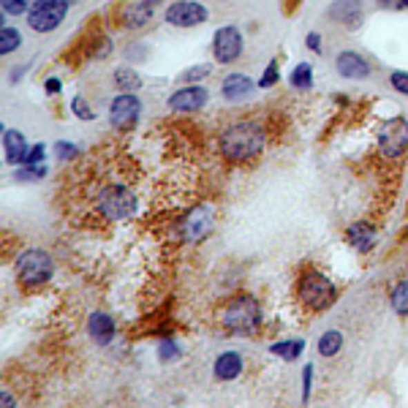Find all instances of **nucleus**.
Listing matches in <instances>:
<instances>
[{
  "instance_id": "obj_36",
  "label": "nucleus",
  "mask_w": 408,
  "mask_h": 408,
  "mask_svg": "<svg viewBox=\"0 0 408 408\" xmlns=\"http://www.w3.org/2000/svg\"><path fill=\"white\" fill-rule=\"evenodd\" d=\"M311 376H313V367L308 365L305 373H302V381H305V400H308V395H311Z\"/></svg>"
},
{
  "instance_id": "obj_12",
  "label": "nucleus",
  "mask_w": 408,
  "mask_h": 408,
  "mask_svg": "<svg viewBox=\"0 0 408 408\" xmlns=\"http://www.w3.org/2000/svg\"><path fill=\"white\" fill-rule=\"evenodd\" d=\"M335 68L343 79H365L370 74V63L360 52H340L335 60Z\"/></svg>"
},
{
  "instance_id": "obj_8",
  "label": "nucleus",
  "mask_w": 408,
  "mask_h": 408,
  "mask_svg": "<svg viewBox=\"0 0 408 408\" xmlns=\"http://www.w3.org/2000/svg\"><path fill=\"white\" fill-rule=\"evenodd\" d=\"M207 17H210V11L202 3H193V0H177L166 8V22L175 25V28L202 25V22H207Z\"/></svg>"
},
{
  "instance_id": "obj_28",
  "label": "nucleus",
  "mask_w": 408,
  "mask_h": 408,
  "mask_svg": "<svg viewBox=\"0 0 408 408\" xmlns=\"http://www.w3.org/2000/svg\"><path fill=\"white\" fill-rule=\"evenodd\" d=\"M210 71H213L210 66H193V68H188V71L182 74V79H185V82H199V79H207Z\"/></svg>"
},
{
  "instance_id": "obj_40",
  "label": "nucleus",
  "mask_w": 408,
  "mask_h": 408,
  "mask_svg": "<svg viewBox=\"0 0 408 408\" xmlns=\"http://www.w3.org/2000/svg\"><path fill=\"white\" fill-rule=\"evenodd\" d=\"M144 3H147V6H155V3H158V0H144Z\"/></svg>"
},
{
  "instance_id": "obj_15",
  "label": "nucleus",
  "mask_w": 408,
  "mask_h": 408,
  "mask_svg": "<svg viewBox=\"0 0 408 408\" xmlns=\"http://www.w3.org/2000/svg\"><path fill=\"white\" fill-rule=\"evenodd\" d=\"M251 90H253V82L245 74H229L221 85V93L226 101H242L245 95H251Z\"/></svg>"
},
{
  "instance_id": "obj_13",
  "label": "nucleus",
  "mask_w": 408,
  "mask_h": 408,
  "mask_svg": "<svg viewBox=\"0 0 408 408\" xmlns=\"http://www.w3.org/2000/svg\"><path fill=\"white\" fill-rule=\"evenodd\" d=\"M210 101V93L204 88H182L169 98V106L175 112H196Z\"/></svg>"
},
{
  "instance_id": "obj_5",
  "label": "nucleus",
  "mask_w": 408,
  "mask_h": 408,
  "mask_svg": "<svg viewBox=\"0 0 408 408\" xmlns=\"http://www.w3.org/2000/svg\"><path fill=\"white\" fill-rule=\"evenodd\" d=\"M66 14H68V0H36L25 17H28L30 30L49 33V30L63 25Z\"/></svg>"
},
{
  "instance_id": "obj_24",
  "label": "nucleus",
  "mask_w": 408,
  "mask_h": 408,
  "mask_svg": "<svg viewBox=\"0 0 408 408\" xmlns=\"http://www.w3.org/2000/svg\"><path fill=\"white\" fill-rule=\"evenodd\" d=\"M392 308L398 316H408V280H400L395 289H392Z\"/></svg>"
},
{
  "instance_id": "obj_2",
  "label": "nucleus",
  "mask_w": 408,
  "mask_h": 408,
  "mask_svg": "<svg viewBox=\"0 0 408 408\" xmlns=\"http://www.w3.org/2000/svg\"><path fill=\"white\" fill-rule=\"evenodd\" d=\"M259 321H262V313H259V302L248 294L237 297L229 302V308L224 311V324H226L231 332L237 335H251L259 329Z\"/></svg>"
},
{
  "instance_id": "obj_17",
  "label": "nucleus",
  "mask_w": 408,
  "mask_h": 408,
  "mask_svg": "<svg viewBox=\"0 0 408 408\" xmlns=\"http://www.w3.org/2000/svg\"><path fill=\"white\" fill-rule=\"evenodd\" d=\"M376 240H378L376 229L367 226V224H354V226L349 229V242H351V248H357L360 253H367V251H373Z\"/></svg>"
},
{
  "instance_id": "obj_9",
  "label": "nucleus",
  "mask_w": 408,
  "mask_h": 408,
  "mask_svg": "<svg viewBox=\"0 0 408 408\" xmlns=\"http://www.w3.org/2000/svg\"><path fill=\"white\" fill-rule=\"evenodd\" d=\"M139 115H142V101L134 93H120L109 106V123L115 128H131L136 126Z\"/></svg>"
},
{
  "instance_id": "obj_26",
  "label": "nucleus",
  "mask_w": 408,
  "mask_h": 408,
  "mask_svg": "<svg viewBox=\"0 0 408 408\" xmlns=\"http://www.w3.org/2000/svg\"><path fill=\"white\" fill-rule=\"evenodd\" d=\"M311 79H313V74H311V66H308V63H300V66L291 71V85L300 88V90H308V88H311Z\"/></svg>"
},
{
  "instance_id": "obj_10",
  "label": "nucleus",
  "mask_w": 408,
  "mask_h": 408,
  "mask_svg": "<svg viewBox=\"0 0 408 408\" xmlns=\"http://www.w3.org/2000/svg\"><path fill=\"white\" fill-rule=\"evenodd\" d=\"M213 55L218 63H231L242 55V33L237 28H221L215 33V41H213Z\"/></svg>"
},
{
  "instance_id": "obj_18",
  "label": "nucleus",
  "mask_w": 408,
  "mask_h": 408,
  "mask_svg": "<svg viewBox=\"0 0 408 408\" xmlns=\"http://www.w3.org/2000/svg\"><path fill=\"white\" fill-rule=\"evenodd\" d=\"M240 373H242V357H240L237 351H226V354H221V357L215 360V378L231 381V378H237Z\"/></svg>"
},
{
  "instance_id": "obj_34",
  "label": "nucleus",
  "mask_w": 408,
  "mask_h": 408,
  "mask_svg": "<svg viewBox=\"0 0 408 408\" xmlns=\"http://www.w3.org/2000/svg\"><path fill=\"white\" fill-rule=\"evenodd\" d=\"M57 155L60 158H74L77 155V147L71 142H57Z\"/></svg>"
},
{
  "instance_id": "obj_20",
  "label": "nucleus",
  "mask_w": 408,
  "mask_h": 408,
  "mask_svg": "<svg viewBox=\"0 0 408 408\" xmlns=\"http://www.w3.org/2000/svg\"><path fill=\"white\" fill-rule=\"evenodd\" d=\"M153 19V6H147V3H134V6H126L123 8V25L126 28H142V25H147Z\"/></svg>"
},
{
  "instance_id": "obj_30",
  "label": "nucleus",
  "mask_w": 408,
  "mask_h": 408,
  "mask_svg": "<svg viewBox=\"0 0 408 408\" xmlns=\"http://www.w3.org/2000/svg\"><path fill=\"white\" fill-rule=\"evenodd\" d=\"M46 147L44 144H36L28 155H25V166H41V158H44Z\"/></svg>"
},
{
  "instance_id": "obj_32",
  "label": "nucleus",
  "mask_w": 408,
  "mask_h": 408,
  "mask_svg": "<svg viewBox=\"0 0 408 408\" xmlns=\"http://www.w3.org/2000/svg\"><path fill=\"white\" fill-rule=\"evenodd\" d=\"M392 88L398 93H403V95H408V74L406 71H395L392 74Z\"/></svg>"
},
{
  "instance_id": "obj_37",
  "label": "nucleus",
  "mask_w": 408,
  "mask_h": 408,
  "mask_svg": "<svg viewBox=\"0 0 408 408\" xmlns=\"http://www.w3.org/2000/svg\"><path fill=\"white\" fill-rule=\"evenodd\" d=\"M46 93H60V82L57 79H46Z\"/></svg>"
},
{
  "instance_id": "obj_4",
  "label": "nucleus",
  "mask_w": 408,
  "mask_h": 408,
  "mask_svg": "<svg viewBox=\"0 0 408 408\" xmlns=\"http://www.w3.org/2000/svg\"><path fill=\"white\" fill-rule=\"evenodd\" d=\"M55 272V262L52 256L41 251V248H33V251H25L19 259H17V278L25 283V286H39L52 278Z\"/></svg>"
},
{
  "instance_id": "obj_14",
  "label": "nucleus",
  "mask_w": 408,
  "mask_h": 408,
  "mask_svg": "<svg viewBox=\"0 0 408 408\" xmlns=\"http://www.w3.org/2000/svg\"><path fill=\"white\" fill-rule=\"evenodd\" d=\"M329 17L343 22L346 28H357L362 19V3L360 0H338L329 6Z\"/></svg>"
},
{
  "instance_id": "obj_38",
  "label": "nucleus",
  "mask_w": 408,
  "mask_h": 408,
  "mask_svg": "<svg viewBox=\"0 0 408 408\" xmlns=\"http://www.w3.org/2000/svg\"><path fill=\"white\" fill-rule=\"evenodd\" d=\"M378 6H384V8H400V0H378Z\"/></svg>"
},
{
  "instance_id": "obj_25",
  "label": "nucleus",
  "mask_w": 408,
  "mask_h": 408,
  "mask_svg": "<svg viewBox=\"0 0 408 408\" xmlns=\"http://www.w3.org/2000/svg\"><path fill=\"white\" fill-rule=\"evenodd\" d=\"M19 44H22L19 30H14V28H3L0 30V55H11Z\"/></svg>"
},
{
  "instance_id": "obj_27",
  "label": "nucleus",
  "mask_w": 408,
  "mask_h": 408,
  "mask_svg": "<svg viewBox=\"0 0 408 408\" xmlns=\"http://www.w3.org/2000/svg\"><path fill=\"white\" fill-rule=\"evenodd\" d=\"M0 6H3V14H11V17H19V14L30 11L28 8L30 0H0Z\"/></svg>"
},
{
  "instance_id": "obj_3",
  "label": "nucleus",
  "mask_w": 408,
  "mask_h": 408,
  "mask_svg": "<svg viewBox=\"0 0 408 408\" xmlns=\"http://www.w3.org/2000/svg\"><path fill=\"white\" fill-rule=\"evenodd\" d=\"M297 294H300L302 305H308L311 311H324V308H329V305L335 302V297H338L332 280H329L327 275H321V272H308V275H302Z\"/></svg>"
},
{
  "instance_id": "obj_31",
  "label": "nucleus",
  "mask_w": 408,
  "mask_h": 408,
  "mask_svg": "<svg viewBox=\"0 0 408 408\" xmlns=\"http://www.w3.org/2000/svg\"><path fill=\"white\" fill-rule=\"evenodd\" d=\"M177 357H180V349H177L172 340H164V343H161V360L169 362V360H177Z\"/></svg>"
},
{
  "instance_id": "obj_19",
  "label": "nucleus",
  "mask_w": 408,
  "mask_h": 408,
  "mask_svg": "<svg viewBox=\"0 0 408 408\" xmlns=\"http://www.w3.org/2000/svg\"><path fill=\"white\" fill-rule=\"evenodd\" d=\"M3 144H6V158H8V164L14 166V164H25V155H28V144H25V136L19 134V131H6L3 134Z\"/></svg>"
},
{
  "instance_id": "obj_23",
  "label": "nucleus",
  "mask_w": 408,
  "mask_h": 408,
  "mask_svg": "<svg viewBox=\"0 0 408 408\" xmlns=\"http://www.w3.org/2000/svg\"><path fill=\"white\" fill-rule=\"evenodd\" d=\"M115 82H117L120 90H128V93L142 88V79H139V74H136L134 68H117L115 71Z\"/></svg>"
},
{
  "instance_id": "obj_33",
  "label": "nucleus",
  "mask_w": 408,
  "mask_h": 408,
  "mask_svg": "<svg viewBox=\"0 0 408 408\" xmlns=\"http://www.w3.org/2000/svg\"><path fill=\"white\" fill-rule=\"evenodd\" d=\"M275 82H278V66L272 63V66H267V71H264V77H262L259 85H262V88H272Z\"/></svg>"
},
{
  "instance_id": "obj_6",
  "label": "nucleus",
  "mask_w": 408,
  "mask_h": 408,
  "mask_svg": "<svg viewBox=\"0 0 408 408\" xmlns=\"http://www.w3.org/2000/svg\"><path fill=\"white\" fill-rule=\"evenodd\" d=\"M98 210L112 221H123L136 210V199L131 191H126L120 185H109L98 196Z\"/></svg>"
},
{
  "instance_id": "obj_21",
  "label": "nucleus",
  "mask_w": 408,
  "mask_h": 408,
  "mask_svg": "<svg viewBox=\"0 0 408 408\" xmlns=\"http://www.w3.org/2000/svg\"><path fill=\"white\" fill-rule=\"evenodd\" d=\"M305 349V340H283V343H275L270 351L275 357H283L286 362H294Z\"/></svg>"
},
{
  "instance_id": "obj_7",
  "label": "nucleus",
  "mask_w": 408,
  "mask_h": 408,
  "mask_svg": "<svg viewBox=\"0 0 408 408\" xmlns=\"http://www.w3.org/2000/svg\"><path fill=\"white\" fill-rule=\"evenodd\" d=\"M381 153L387 158H398L408 150V120L406 117H395L389 123H384L381 134H378Z\"/></svg>"
},
{
  "instance_id": "obj_1",
  "label": "nucleus",
  "mask_w": 408,
  "mask_h": 408,
  "mask_svg": "<svg viewBox=\"0 0 408 408\" xmlns=\"http://www.w3.org/2000/svg\"><path fill=\"white\" fill-rule=\"evenodd\" d=\"M221 147L229 161H248L253 155H259V150L264 147V134L256 123L251 120H240L221 136Z\"/></svg>"
},
{
  "instance_id": "obj_22",
  "label": "nucleus",
  "mask_w": 408,
  "mask_h": 408,
  "mask_svg": "<svg viewBox=\"0 0 408 408\" xmlns=\"http://www.w3.org/2000/svg\"><path fill=\"white\" fill-rule=\"evenodd\" d=\"M340 346H343V335H340L338 329L324 332L321 340H318V351H321V357H335V354L340 351Z\"/></svg>"
},
{
  "instance_id": "obj_29",
  "label": "nucleus",
  "mask_w": 408,
  "mask_h": 408,
  "mask_svg": "<svg viewBox=\"0 0 408 408\" xmlns=\"http://www.w3.org/2000/svg\"><path fill=\"white\" fill-rule=\"evenodd\" d=\"M71 109H74V115H77V117H82V120H93V117H95L90 109H88V104H85V98H82V95H77V98H74Z\"/></svg>"
},
{
  "instance_id": "obj_39",
  "label": "nucleus",
  "mask_w": 408,
  "mask_h": 408,
  "mask_svg": "<svg viewBox=\"0 0 408 408\" xmlns=\"http://www.w3.org/2000/svg\"><path fill=\"white\" fill-rule=\"evenodd\" d=\"M400 8H408V0H400Z\"/></svg>"
},
{
  "instance_id": "obj_35",
  "label": "nucleus",
  "mask_w": 408,
  "mask_h": 408,
  "mask_svg": "<svg viewBox=\"0 0 408 408\" xmlns=\"http://www.w3.org/2000/svg\"><path fill=\"white\" fill-rule=\"evenodd\" d=\"M305 44H308V49H313V52H321V36L318 33H308V39H305Z\"/></svg>"
},
{
  "instance_id": "obj_16",
  "label": "nucleus",
  "mask_w": 408,
  "mask_h": 408,
  "mask_svg": "<svg viewBox=\"0 0 408 408\" xmlns=\"http://www.w3.org/2000/svg\"><path fill=\"white\" fill-rule=\"evenodd\" d=\"M88 332L95 343L106 346L112 338H115V321L106 316V313H93L90 321H88Z\"/></svg>"
},
{
  "instance_id": "obj_11",
  "label": "nucleus",
  "mask_w": 408,
  "mask_h": 408,
  "mask_svg": "<svg viewBox=\"0 0 408 408\" xmlns=\"http://www.w3.org/2000/svg\"><path fill=\"white\" fill-rule=\"evenodd\" d=\"M213 229V210L210 207H196L185 215V224H182V234L188 242H196L202 237H207Z\"/></svg>"
}]
</instances>
